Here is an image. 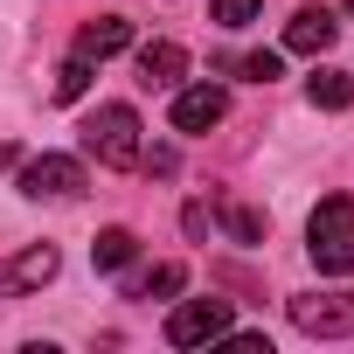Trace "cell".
Masks as SVG:
<instances>
[{
  "mask_svg": "<svg viewBox=\"0 0 354 354\" xmlns=\"http://www.w3.org/2000/svg\"><path fill=\"white\" fill-rule=\"evenodd\" d=\"M230 70H236L243 84H278V77H285V56H278V49H250V56H236Z\"/></svg>",
  "mask_w": 354,
  "mask_h": 354,
  "instance_id": "4fadbf2b",
  "label": "cell"
},
{
  "mask_svg": "<svg viewBox=\"0 0 354 354\" xmlns=\"http://www.w3.org/2000/svg\"><path fill=\"white\" fill-rule=\"evenodd\" d=\"M56 271H63L56 243H28V250H15V257H0V299H21V292H42V285H49Z\"/></svg>",
  "mask_w": 354,
  "mask_h": 354,
  "instance_id": "8992f818",
  "label": "cell"
},
{
  "mask_svg": "<svg viewBox=\"0 0 354 354\" xmlns=\"http://www.w3.org/2000/svg\"><path fill=\"white\" fill-rule=\"evenodd\" d=\"M285 313L306 340H354V292H299Z\"/></svg>",
  "mask_w": 354,
  "mask_h": 354,
  "instance_id": "3957f363",
  "label": "cell"
},
{
  "mask_svg": "<svg viewBox=\"0 0 354 354\" xmlns=\"http://www.w3.org/2000/svg\"><path fill=\"white\" fill-rule=\"evenodd\" d=\"M118 49H132V21H118V15H97V21H84V35H77V56L104 63V56H118Z\"/></svg>",
  "mask_w": 354,
  "mask_h": 354,
  "instance_id": "9c48e42d",
  "label": "cell"
},
{
  "mask_svg": "<svg viewBox=\"0 0 354 354\" xmlns=\"http://www.w3.org/2000/svg\"><path fill=\"white\" fill-rule=\"evenodd\" d=\"M230 118V91L223 84H181L174 91V132H209V125H223Z\"/></svg>",
  "mask_w": 354,
  "mask_h": 354,
  "instance_id": "52a82bcc",
  "label": "cell"
},
{
  "mask_svg": "<svg viewBox=\"0 0 354 354\" xmlns=\"http://www.w3.org/2000/svg\"><path fill=\"white\" fill-rule=\"evenodd\" d=\"M181 285H188V271H181V264H160L153 278H139V285H132V299H174Z\"/></svg>",
  "mask_w": 354,
  "mask_h": 354,
  "instance_id": "5bb4252c",
  "label": "cell"
},
{
  "mask_svg": "<svg viewBox=\"0 0 354 354\" xmlns=\"http://www.w3.org/2000/svg\"><path fill=\"white\" fill-rule=\"evenodd\" d=\"M306 91H313L319 111H347V104H354V70H326V63H319Z\"/></svg>",
  "mask_w": 354,
  "mask_h": 354,
  "instance_id": "8fae6325",
  "label": "cell"
},
{
  "mask_svg": "<svg viewBox=\"0 0 354 354\" xmlns=\"http://www.w3.org/2000/svg\"><path fill=\"white\" fill-rule=\"evenodd\" d=\"M230 236L236 243H264V216L257 209H230Z\"/></svg>",
  "mask_w": 354,
  "mask_h": 354,
  "instance_id": "e0dca14e",
  "label": "cell"
},
{
  "mask_svg": "<svg viewBox=\"0 0 354 354\" xmlns=\"http://www.w3.org/2000/svg\"><path fill=\"white\" fill-rule=\"evenodd\" d=\"M347 15H354V0H347Z\"/></svg>",
  "mask_w": 354,
  "mask_h": 354,
  "instance_id": "ac0fdd59",
  "label": "cell"
},
{
  "mask_svg": "<svg viewBox=\"0 0 354 354\" xmlns=\"http://www.w3.org/2000/svg\"><path fill=\"white\" fill-rule=\"evenodd\" d=\"M21 195H28V202H70V195H84V160H70V153H35V160L21 167Z\"/></svg>",
  "mask_w": 354,
  "mask_h": 354,
  "instance_id": "5b68a950",
  "label": "cell"
},
{
  "mask_svg": "<svg viewBox=\"0 0 354 354\" xmlns=\"http://www.w3.org/2000/svg\"><path fill=\"white\" fill-rule=\"evenodd\" d=\"M84 91H91V56H70V63L56 70V97H63V104H77Z\"/></svg>",
  "mask_w": 354,
  "mask_h": 354,
  "instance_id": "9a60e30c",
  "label": "cell"
},
{
  "mask_svg": "<svg viewBox=\"0 0 354 354\" xmlns=\"http://www.w3.org/2000/svg\"><path fill=\"white\" fill-rule=\"evenodd\" d=\"M84 146L104 160V167H139L146 146H139V111L132 104H97L91 125H84Z\"/></svg>",
  "mask_w": 354,
  "mask_h": 354,
  "instance_id": "7a4b0ae2",
  "label": "cell"
},
{
  "mask_svg": "<svg viewBox=\"0 0 354 354\" xmlns=\"http://www.w3.org/2000/svg\"><path fill=\"white\" fill-rule=\"evenodd\" d=\"M264 15V0H209V21H223V28H250Z\"/></svg>",
  "mask_w": 354,
  "mask_h": 354,
  "instance_id": "2e32d148",
  "label": "cell"
},
{
  "mask_svg": "<svg viewBox=\"0 0 354 354\" xmlns=\"http://www.w3.org/2000/svg\"><path fill=\"white\" fill-rule=\"evenodd\" d=\"M132 257H139V236H132L125 223H118V230H104V236L91 243V264H97V271H125Z\"/></svg>",
  "mask_w": 354,
  "mask_h": 354,
  "instance_id": "7c38bea8",
  "label": "cell"
},
{
  "mask_svg": "<svg viewBox=\"0 0 354 354\" xmlns=\"http://www.w3.org/2000/svg\"><path fill=\"white\" fill-rule=\"evenodd\" d=\"M306 257L326 271V278H347L354 271V202L347 195H326L306 223Z\"/></svg>",
  "mask_w": 354,
  "mask_h": 354,
  "instance_id": "6da1fadb",
  "label": "cell"
},
{
  "mask_svg": "<svg viewBox=\"0 0 354 354\" xmlns=\"http://www.w3.org/2000/svg\"><path fill=\"white\" fill-rule=\"evenodd\" d=\"M236 326V313H230V299H181L167 313V347H209V340H223Z\"/></svg>",
  "mask_w": 354,
  "mask_h": 354,
  "instance_id": "277c9868",
  "label": "cell"
},
{
  "mask_svg": "<svg viewBox=\"0 0 354 354\" xmlns=\"http://www.w3.org/2000/svg\"><path fill=\"white\" fill-rule=\"evenodd\" d=\"M333 35H340V15H333V8H299V15L285 21V49H292V56H326Z\"/></svg>",
  "mask_w": 354,
  "mask_h": 354,
  "instance_id": "ba28073f",
  "label": "cell"
},
{
  "mask_svg": "<svg viewBox=\"0 0 354 354\" xmlns=\"http://www.w3.org/2000/svg\"><path fill=\"white\" fill-rule=\"evenodd\" d=\"M139 70H146V84H181L188 77V49L181 42H139Z\"/></svg>",
  "mask_w": 354,
  "mask_h": 354,
  "instance_id": "30bf717a",
  "label": "cell"
}]
</instances>
